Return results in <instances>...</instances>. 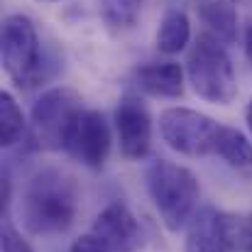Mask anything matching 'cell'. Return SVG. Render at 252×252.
Returning <instances> with one entry per match:
<instances>
[{"instance_id":"1","label":"cell","mask_w":252,"mask_h":252,"mask_svg":"<svg viewBox=\"0 0 252 252\" xmlns=\"http://www.w3.org/2000/svg\"><path fill=\"white\" fill-rule=\"evenodd\" d=\"M20 213L25 228L34 235L66 233L76 220V189L64 174L44 169L30 179Z\"/></svg>"},{"instance_id":"2","label":"cell","mask_w":252,"mask_h":252,"mask_svg":"<svg viewBox=\"0 0 252 252\" xmlns=\"http://www.w3.org/2000/svg\"><path fill=\"white\" fill-rule=\"evenodd\" d=\"M147 191L150 198L171 233L181 230L191 218L201 196L196 174L169 159H157L147 169Z\"/></svg>"},{"instance_id":"3","label":"cell","mask_w":252,"mask_h":252,"mask_svg":"<svg viewBox=\"0 0 252 252\" xmlns=\"http://www.w3.org/2000/svg\"><path fill=\"white\" fill-rule=\"evenodd\" d=\"M186 79L198 98L213 105H230L238 98V79L230 57L213 34H201L186 59Z\"/></svg>"},{"instance_id":"4","label":"cell","mask_w":252,"mask_h":252,"mask_svg":"<svg viewBox=\"0 0 252 252\" xmlns=\"http://www.w3.org/2000/svg\"><path fill=\"white\" fill-rule=\"evenodd\" d=\"M0 57L5 74L20 88H34L44 81L39 34L27 15L5 17L0 34Z\"/></svg>"},{"instance_id":"5","label":"cell","mask_w":252,"mask_h":252,"mask_svg":"<svg viewBox=\"0 0 252 252\" xmlns=\"http://www.w3.org/2000/svg\"><path fill=\"white\" fill-rule=\"evenodd\" d=\"M81 113L84 100L74 88H49L32 108V142L42 150H64L66 137Z\"/></svg>"},{"instance_id":"6","label":"cell","mask_w":252,"mask_h":252,"mask_svg":"<svg viewBox=\"0 0 252 252\" xmlns=\"http://www.w3.org/2000/svg\"><path fill=\"white\" fill-rule=\"evenodd\" d=\"M220 123L193 108H167L159 113V135L184 157H206L216 152Z\"/></svg>"},{"instance_id":"7","label":"cell","mask_w":252,"mask_h":252,"mask_svg":"<svg viewBox=\"0 0 252 252\" xmlns=\"http://www.w3.org/2000/svg\"><path fill=\"white\" fill-rule=\"evenodd\" d=\"M110 127L103 118V113L98 110H86L76 118L69 137H66V152L81 162L88 169H103L110 155Z\"/></svg>"},{"instance_id":"8","label":"cell","mask_w":252,"mask_h":252,"mask_svg":"<svg viewBox=\"0 0 252 252\" xmlns=\"http://www.w3.org/2000/svg\"><path fill=\"white\" fill-rule=\"evenodd\" d=\"M115 132H118V145L120 152L127 159H145L152 147V118L147 105L135 98L125 95L120 98L115 108Z\"/></svg>"},{"instance_id":"9","label":"cell","mask_w":252,"mask_h":252,"mask_svg":"<svg viewBox=\"0 0 252 252\" xmlns=\"http://www.w3.org/2000/svg\"><path fill=\"white\" fill-rule=\"evenodd\" d=\"M91 233L98 235L113 252H135L142 248V228L132 211L120 201H113L95 216Z\"/></svg>"},{"instance_id":"10","label":"cell","mask_w":252,"mask_h":252,"mask_svg":"<svg viewBox=\"0 0 252 252\" xmlns=\"http://www.w3.org/2000/svg\"><path fill=\"white\" fill-rule=\"evenodd\" d=\"M137 86L155 98H179L184 93V76L186 71L176 62L162 64H145L135 71Z\"/></svg>"},{"instance_id":"11","label":"cell","mask_w":252,"mask_h":252,"mask_svg":"<svg viewBox=\"0 0 252 252\" xmlns=\"http://www.w3.org/2000/svg\"><path fill=\"white\" fill-rule=\"evenodd\" d=\"M186 252H233L230 245L225 243L220 225H218V213L213 208H201L193 213L189 220L186 230Z\"/></svg>"},{"instance_id":"12","label":"cell","mask_w":252,"mask_h":252,"mask_svg":"<svg viewBox=\"0 0 252 252\" xmlns=\"http://www.w3.org/2000/svg\"><path fill=\"white\" fill-rule=\"evenodd\" d=\"M213 155H218L228 167L238 169L240 174H252V142L230 125H220Z\"/></svg>"},{"instance_id":"13","label":"cell","mask_w":252,"mask_h":252,"mask_svg":"<svg viewBox=\"0 0 252 252\" xmlns=\"http://www.w3.org/2000/svg\"><path fill=\"white\" fill-rule=\"evenodd\" d=\"M191 42V25L186 12L181 10H169L159 22V32H157V49L162 54H179L181 49H186V44Z\"/></svg>"},{"instance_id":"14","label":"cell","mask_w":252,"mask_h":252,"mask_svg":"<svg viewBox=\"0 0 252 252\" xmlns=\"http://www.w3.org/2000/svg\"><path fill=\"white\" fill-rule=\"evenodd\" d=\"M218 225L233 252H252V211L218 213Z\"/></svg>"},{"instance_id":"15","label":"cell","mask_w":252,"mask_h":252,"mask_svg":"<svg viewBox=\"0 0 252 252\" xmlns=\"http://www.w3.org/2000/svg\"><path fill=\"white\" fill-rule=\"evenodd\" d=\"M25 115L15 100L12 93L2 91L0 93V145L2 147H15L20 137L25 135Z\"/></svg>"},{"instance_id":"16","label":"cell","mask_w":252,"mask_h":252,"mask_svg":"<svg viewBox=\"0 0 252 252\" xmlns=\"http://www.w3.org/2000/svg\"><path fill=\"white\" fill-rule=\"evenodd\" d=\"M142 12V0H100V17L110 30H130Z\"/></svg>"},{"instance_id":"17","label":"cell","mask_w":252,"mask_h":252,"mask_svg":"<svg viewBox=\"0 0 252 252\" xmlns=\"http://www.w3.org/2000/svg\"><path fill=\"white\" fill-rule=\"evenodd\" d=\"M0 240H2V252H34L32 245L15 228H10V225L2 228V238Z\"/></svg>"},{"instance_id":"18","label":"cell","mask_w":252,"mask_h":252,"mask_svg":"<svg viewBox=\"0 0 252 252\" xmlns=\"http://www.w3.org/2000/svg\"><path fill=\"white\" fill-rule=\"evenodd\" d=\"M69 252H113L98 235H93V233H86L81 238H76L74 243H71V248Z\"/></svg>"},{"instance_id":"19","label":"cell","mask_w":252,"mask_h":252,"mask_svg":"<svg viewBox=\"0 0 252 252\" xmlns=\"http://www.w3.org/2000/svg\"><path fill=\"white\" fill-rule=\"evenodd\" d=\"M245 54H248V59H250V64H252V25L248 27V32H245Z\"/></svg>"},{"instance_id":"20","label":"cell","mask_w":252,"mask_h":252,"mask_svg":"<svg viewBox=\"0 0 252 252\" xmlns=\"http://www.w3.org/2000/svg\"><path fill=\"white\" fill-rule=\"evenodd\" d=\"M245 123H248L250 135H252V98H250V103H248V108H245Z\"/></svg>"}]
</instances>
